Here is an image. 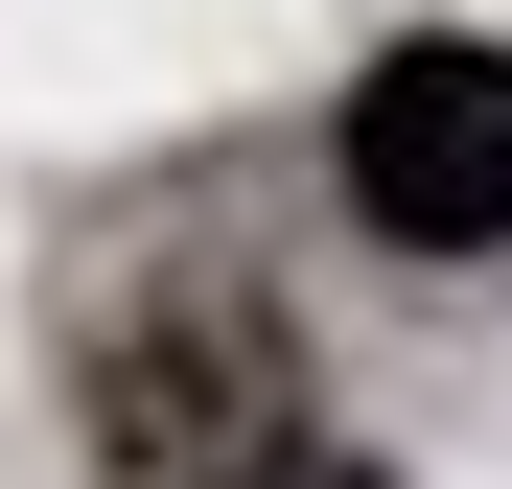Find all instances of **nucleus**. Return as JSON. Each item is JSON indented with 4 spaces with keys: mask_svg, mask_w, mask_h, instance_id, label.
Wrapping results in <instances>:
<instances>
[{
    "mask_svg": "<svg viewBox=\"0 0 512 489\" xmlns=\"http://www.w3.org/2000/svg\"><path fill=\"white\" fill-rule=\"evenodd\" d=\"M350 210L396 257H489L512 233V47H396L350 94Z\"/></svg>",
    "mask_w": 512,
    "mask_h": 489,
    "instance_id": "1",
    "label": "nucleus"
}]
</instances>
